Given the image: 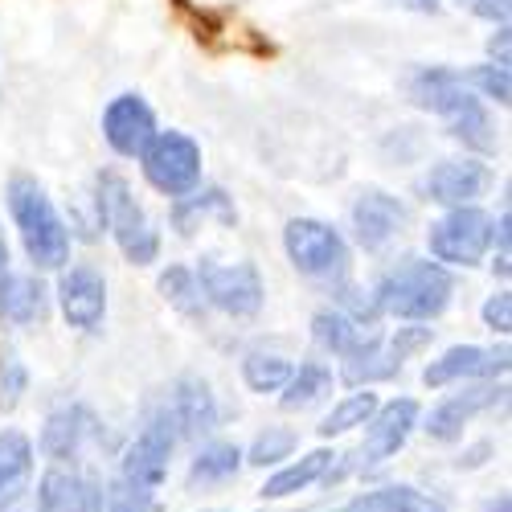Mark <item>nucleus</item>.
I'll return each instance as SVG.
<instances>
[{
	"mask_svg": "<svg viewBox=\"0 0 512 512\" xmlns=\"http://www.w3.org/2000/svg\"><path fill=\"white\" fill-rule=\"evenodd\" d=\"M5 201L33 271H62L70 263L74 234H70V222L62 218V209L54 205L50 189L29 173H13L5 185Z\"/></svg>",
	"mask_w": 512,
	"mask_h": 512,
	"instance_id": "1",
	"label": "nucleus"
},
{
	"mask_svg": "<svg viewBox=\"0 0 512 512\" xmlns=\"http://www.w3.org/2000/svg\"><path fill=\"white\" fill-rule=\"evenodd\" d=\"M410 99L414 107L431 111L447 123V132L463 144V148H476V152H492L496 136H492V119L484 99L467 87L459 70L447 66H422L410 78Z\"/></svg>",
	"mask_w": 512,
	"mask_h": 512,
	"instance_id": "2",
	"label": "nucleus"
},
{
	"mask_svg": "<svg viewBox=\"0 0 512 512\" xmlns=\"http://www.w3.org/2000/svg\"><path fill=\"white\" fill-rule=\"evenodd\" d=\"M369 295L381 316H394L402 324H431L455 300V275L435 259H402L377 279Z\"/></svg>",
	"mask_w": 512,
	"mask_h": 512,
	"instance_id": "3",
	"label": "nucleus"
},
{
	"mask_svg": "<svg viewBox=\"0 0 512 512\" xmlns=\"http://www.w3.org/2000/svg\"><path fill=\"white\" fill-rule=\"evenodd\" d=\"M95 222H99V230H107V238L123 254V263L152 267L160 259V246H164L160 230L148 218V209L136 201L127 177L115 173V168H103L95 177Z\"/></svg>",
	"mask_w": 512,
	"mask_h": 512,
	"instance_id": "4",
	"label": "nucleus"
},
{
	"mask_svg": "<svg viewBox=\"0 0 512 512\" xmlns=\"http://www.w3.org/2000/svg\"><path fill=\"white\" fill-rule=\"evenodd\" d=\"M283 250H287V263L304 279H316L328 287L345 283L353 271L349 238L320 218H291L283 226Z\"/></svg>",
	"mask_w": 512,
	"mask_h": 512,
	"instance_id": "5",
	"label": "nucleus"
},
{
	"mask_svg": "<svg viewBox=\"0 0 512 512\" xmlns=\"http://www.w3.org/2000/svg\"><path fill=\"white\" fill-rule=\"evenodd\" d=\"M426 250L443 267H480L492 250V213L480 205H451L426 230Z\"/></svg>",
	"mask_w": 512,
	"mask_h": 512,
	"instance_id": "6",
	"label": "nucleus"
},
{
	"mask_svg": "<svg viewBox=\"0 0 512 512\" xmlns=\"http://www.w3.org/2000/svg\"><path fill=\"white\" fill-rule=\"evenodd\" d=\"M205 308L222 312L230 320H254L267 304V283L254 263H222V259H201L193 267Z\"/></svg>",
	"mask_w": 512,
	"mask_h": 512,
	"instance_id": "7",
	"label": "nucleus"
},
{
	"mask_svg": "<svg viewBox=\"0 0 512 512\" xmlns=\"http://www.w3.org/2000/svg\"><path fill=\"white\" fill-rule=\"evenodd\" d=\"M140 160V173L144 181L160 193V197H185L189 189L201 185V144L189 136V132H177V127H168V132H156L148 140V148L136 156Z\"/></svg>",
	"mask_w": 512,
	"mask_h": 512,
	"instance_id": "8",
	"label": "nucleus"
},
{
	"mask_svg": "<svg viewBox=\"0 0 512 512\" xmlns=\"http://www.w3.org/2000/svg\"><path fill=\"white\" fill-rule=\"evenodd\" d=\"M181 435H177V422L168 418V410L152 414L144 426H140V435L132 439V447L123 451L119 459V476L123 484H132L140 492H160L164 476H168V463H173V451H177Z\"/></svg>",
	"mask_w": 512,
	"mask_h": 512,
	"instance_id": "9",
	"label": "nucleus"
},
{
	"mask_svg": "<svg viewBox=\"0 0 512 512\" xmlns=\"http://www.w3.org/2000/svg\"><path fill=\"white\" fill-rule=\"evenodd\" d=\"M58 312L78 332H99L107 320V279L95 263H66L54 283Z\"/></svg>",
	"mask_w": 512,
	"mask_h": 512,
	"instance_id": "10",
	"label": "nucleus"
},
{
	"mask_svg": "<svg viewBox=\"0 0 512 512\" xmlns=\"http://www.w3.org/2000/svg\"><path fill=\"white\" fill-rule=\"evenodd\" d=\"M349 222H353V238L361 250L377 254L386 250L394 238L406 234L410 226V205L386 189H361L353 197V209H349Z\"/></svg>",
	"mask_w": 512,
	"mask_h": 512,
	"instance_id": "11",
	"label": "nucleus"
},
{
	"mask_svg": "<svg viewBox=\"0 0 512 512\" xmlns=\"http://www.w3.org/2000/svg\"><path fill=\"white\" fill-rule=\"evenodd\" d=\"M504 394H508L504 381H467L459 394H447L431 414L418 418V422H422L426 439L455 443V439H463L467 426H472V418H480L484 410H492L496 402H504Z\"/></svg>",
	"mask_w": 512,
	"mask_h": 512,
	"instance_id": "12",
	"label": "nucleus"
},
{
	"mask_svg": "<svg viewBox=\"0 0 512 512\" xmlns=\"http://www.w3.org/2000/svg\"><path fill=\"white\" fill-rule=\"evenodd\" d=\"M508 373V345H451L422 369L431 390L467 386V381H496Z\"/></svg>",
	"mask_w": 512,
	"mask_h": 512,
	"instance_id": "13",
	"label": "nucleus"
},
{
	"mask_svg": "<svg viewBox=\"0 0 512 512\" xmlns=\"http://www.w3.org/2000/svg\"><path fill=\"white\" fill-rule=\"evenodd\" d=\"M103 439V422L95 418L91 406L82 402H66L58 410L46 414V422H41V455L70 467L74 459H82V451H87L91 443Z\"/></svg>",
	"mask_w": 512,
	"mask_h": 512,
	"instance_id": "14",
	"label": "nucleus"
},
{
	"mask_svg": "<svg viewBox=\"0 0 512 512\" xmlns=\"http://www.w3.org/2000/svg\"><path fill=\"white\" fill-rule=\"evenodd\" d=\"M99 127H103V144H107L115 156H123V160H136V156L148 148V140L160 132L152 103H148L144 95H136V91L115 95V99L103 107V123H99Z\"/></svg>",
	"mask_w": 512,
	"mask_h": 512,
	"instance_id": "15",
	"label": "nucleus"
},
{
	"mask_svg": "<svg viewBox=\"0 0 512 512\" xmlns=\"http://www.w3.org/2000/svg\"><path fill=\"white\" fill-rule=\"evenodd\" d=\"M488 185H492V168L480 156H455V160H439L418 189L426 201L451 209V205H476L488 193Z\"/></svg>",
	"mask_w": 512,
	"mask_h": 512,
	"instance_id": "16",
	"label": "nucleus"
},
{
	"mask_svg": "<svg viewBox=\"0 0 512 512\" xmlns=\"http://www.w3.org/2000/svg\"><path fill=\"white\" fill-rule=\"evenodd\" d=\"M422 418V406L414 398H394V402H377L373 418L365 422L369 431H365V447H361V459L365 467H377V463H386L394 459L410 435H414V426Z\"/></svg>",
	"mask_w": 512,
	"mask_h": 512,
	"instance_id": "17",
	"label": "nucleus"
},
{
	"mask_svg": "<svg viewBox=\"0 0 512 512\" xmlns=\"http://www.w3.org/2000/svg\"><path fill=\"white\" fill-rule=\"evenodd\" d=\"M168 418L177 422V435L181 439H201V435H213L218 431V398H213L209 381L205 377H177L173 381V394H168Z\"/></svg>",
	"mask_w": 512,
	"mask_h": 512,
	"instance_id": "18",
	"label": "nucleus"
},
{
	"mask_svg": "<svg viewBox=\"0 0 512 512\" xmlns=\"http://www.w3.org/2000/svg\"><path fill=\"white\" fill-rule=\"evenodd\" d=\"M168 222H173V230L181 238H193L209 222L234 226L238 222V209H234V197L222 185H197L185 197H173V205H168Z\"/></svg>",
	"mask_w": 512,
	"mask_h": 512,
	"instance_id": "19",
	"label": "nucleus"
},
{
	"mask_svg": "<svg viewBox=\"0 0 512 512\" xmlns=\"http://www.w3.org/2000/svg\"><path fill=\"white\" fill-rule=\"evenodd\" d=\"M33 512H99V484L74 467L54 463L37 484V508Z\"/></svg>",
	"mask_w": 512,
	"mask_h": 512,
	"instance_id": "20",
	"label": "nucleus"
},
{
	"mask_svg": "<svg viewBox=\"0 0 512 512\" xmlns=\"http://www.w3.org/2000/svg\"><path fill=\"white\" fill-rule=\"evenodd\" d=\"M50 312V287L37 271H5L0 275V320L17 328L41 324Z\"/></svg>",
	"mask_w": 512,
	"mask_h": 512,
	"instance_id": "21",
	"label": "nucleus"
},
{
	"mask_svg": "<svg viewBox=\"0 0 512 512\" xmlns=\"http://www.w3.org/2000/svg\"><path fill=\"white\" fill-rule=\"evenodd\" d=\"M402 365L394 361V353L386 349V336H377V332H361L357 345L340 357V377L349 381V386L357 390H373L377 381H386L394 377Z\"/></svg>",
	"mask_w": 512,
	"mask_h": 512,
	"instance_id": "22",
	"label": "nucleus"
},
{
	"mask_svg": "<svg viewBox=\"0 0 512 512\" xmlns=\"http://www.w3.org/2000/svg\"><path fill=\"white\" fill-rule=\"evenodd\" d=\"M33 480V443L25 431H0V512H13Z\"/></svg>",
	"mask_w": 512,
	"mask_h": 512,
	"instance_id": "23",
	"label": "nucleus"
},
{
	"mask_svg": "<svg viewBox=\"0 0 512 512\" xmlns=\"http://www.w3.org/2000/svg\"><path fill=\"white\" fill-rule=\"evenodd\" d=\"M332 463H336V455L332 451H308L304 459H295V463H283L275 476H267V484H263V496L267 500H287V496H295V492H308L312 484H320L328 472H332Z\"/></svg>",
	"mask_w": 512,
	"mask_h": 512,
	"instance_id": "24",
	"label": "nucleus"
},
{
	"mask_svg": "<svg viewBox=\"0 0 512 512\" xmlns=\"http://www.w3.org/2000/svg\"><path fill=\"white\" fill-rule=\"evenodd\" d=\"M328 394H332V369L324 361H304L300 369H291L287 386L279 390V406L283 410H312Z\"/></svg>",
	"mask_w": 512,
	"mask_h": 512,
	"instance_id": "25",
	"label": "nucleus"
},
{
	"mask_svg": "<svg viewBox=\"0 0 512 512\" xmlns=\"http://www.w3.org/2000/svg\"><path fill=\"white\" fill-rule=\"evenodd\" d=\"M156 287H160V295H164V304L173 308V312H181L185 320H205V300H201V287H197V275H193V267H185V263H173V267H164L160 271V279H156Z\"/></svg>",
	"mask_w": 512,
	"mask_h": 512,
	"instance_id": "26",
	"label": "nucleus"
},
{
	"mask_svg": "<svg viewBox=\"0 0 512 512\" xmlns=\"http://www.w3.org/2000/svg\"><path fill=\"white\" fill-rule=\"evenodd\" d=\"M353 508L361 512H447L435 496H426L410 484H386V488H373L365 496L353 500Z\"/></svg>",
	"mask_w": 512,
	"mask_h": 512,
	"instance_id": "27",
	"label": "nucleus"
},
{
	"mask_svg": "<svg viewBox=\"0 0 512 512\" xmlns=\"http://www.w3.org/2000/svg\"><path fill=\"white\" fill-rule=\"evenodd\" d=\"M361 332H369V328H361V324H353L340 308H320L316 316H312V340L328 353V357H345L357 340H361Z\"/></svg>",
	"mask_w": 512,
	"mask_h": 512,
	"instance_id": "28",
	"label": "nucleus"
},
{
	"mask_svg": "<svg viewBox=\"0 0 512 512\" xmlns=\"http://www.w3.org/2000/svg\"><path fill=\"white\" fill-rule=\"evenodd\" d=\"M291 361L283 353H263V349H254L242 357V381H246V390L250 394H279L287 386V377H291Z\"/></svg>",
	"mask_w": 512,
	"mask_h": 512,
	"instance_id": "29",
	"label": "nucleus"
},
{
	"mask_svg": "<svg viewBox=\"0 0 512 512\" xmlns=\"http://www.w3.org/2000/svg\"><path fill=\"white\" fill-rule=\"evenodd\" d=\"M373 410H377V394L373 390H353V394H345L340 402H332V410L320 422V435L324 439L349 435V431H357V426H365L373 418Z\"/></svg>",
	"mask_w": 512,
	"mask_h": 512,
	"instance_id": "30",
	"label": "nucleus"
},
{
	"mask_svg": "<svg viewBox=\"0 0 512 512\" xmlns=\"http://www.w3.org/2000/svg\"><path fill=\"white\" fill-rule=\"evenodd\" d=\"M238 467H242V451L234 443H205L193 459L189 480L193 484H226L238 476Z\"/></svg>",
	"mask_w": 512,
	"mask_h": 512,
	"instance_id": "31",
	"label": "nucleus"
},
{
	"mask_svg": "<svg viewBox=\"0 0 512 512\" xmlns=\"http://www.w3.org/2000/svg\"><path fill=\"white\" fill-rule=\"evenodd\" d=\"M291 451H295V431H287V426H267V431L250 443V451L242 455V463L275 467V463L291 459Z\"/></svg>",
	"mask_w": 512,
	"mask_h": 512,
	"instance_id": "32",
	"label": "nucleus"
},
{
	"mask_svg": "<svg viewBox=\"0 0 512 512\" xmlns=\"http://www.w3.org/2000/svg\"><path fill=\"white\" fill-rule=\"evenodd\" d=\"M463 82H467V87H472L484 103L508 107V99H512V78H508V66H500V62H484V66H476L472 74H463Z\"/></svg>",
	"mask_w": 512,
	"mask_h": 512,
	"instance_id": "33",
	"label": "nucleus"
},
{
	"mask_svg": "<svg viewBox=\"0 0 512 512\" xmlns=\"http://www.w3.org/2000/svg\"><path fill=\"white\" fill-rule=\"evenodd\" d=\"M99 512H156V496L123 480H111L107 488H99Z\"/></svg>",
	"mask_w": 512,
	"mask_h": 512,
	"instance_id": "34",
	"label": "nucleus"
},
{
	"mask_svg": "<svg viewBox=\"0 0 512 512\" xmlns=\"http://www.w3.org/2000/svg\"><path fill=\"white\" fill-rule=\"evenodd\" d=\"M29 390V369L17 357H0V410H13Z\"/></svg>",
	"mask_w": 512,
	"mask_h": 512,
	"instance_id": "35",
	"label": "nucleus"
},
{
	"mask_svg": "<svg viewBox=\"0 0 512 512\" xmlns=\"http://www.w3.org/2000/svg\"><path fill=\"white\" fill-rule=\"evenodd\" d=\"M435 340V328H426V324H406V328H398L394 336H386V349L394 353V361L402 365L406 357H414V353H422L426 345Z\"/></svg>",
	"mask_w": 512,
	"mask_h": 512,
	"instance_id": "36",
	"label": "nucleus"
},
{
	"mask_svg": "<svg viewBox=\"0 0 512 512\" xmlns=\"http://www.w3.org/2000/svg\"><path fill=\"white\" fill-rule=\"evenodd\" d=\"M480 316H484V328H492L496 336H508L512 332V291L508 287L492 291L480 308Z\"/></svg>",
	"mask_w": 512,
	"mask_h": 512,
	"instance_id": "37",
	"label": "nucleus"
},
{
	"mask_svg": "<svg viewBox=\"0 0 512 512\" xmlns=\"http://www.w3.org/2000/svg\"><path fill=\"white\" fill-rule=\"evenodd\" d=\"M472 13L488 25H508V0H472Z\"/></svg>",
	"mask_w": 512,
	"mask_h": 512,
	"instance_id": "38",
	"label": "nucleus"
},
{
	"mask_svg": "<svg viewBox=\"0 0 512 512\" xmlns=\"http://www.w3.org/2000/svg\"><path fill=\"white\" fill-rule=\"evenodd\" d=\"M488 54H492V62L508 66V25H496V33L488 41Z\"/></svg>",
	"mask_w": 512,
	"mask_h": 512,
	"instance_id": "39",
	"label": "nucleus"
},
{
	"mask_svg": "<svg viewBox=\"0 0 512 512\" xmlns=\"http://www.w3.org/2000/svg\"><path fill=\"white\" fill-rule=\"evenodd\" d=\"M13 271V250H9V238H5V226H0V275Z\"/></svg>",
	"mask_w": 512,
	"mask_h": 512,
	"instance_id": "40",
	"label": "nucleus"
},
{
	"mask_svg": "<svg viewBox=\"0 0 512 512\" xmlns=\"http://www.w3.org/2000/svg\"><path fill=\"white\" fill-rule=\"evenodd\" d=\"M488 451H492V447H488V443H480V447H476V451H467V459H459V467H480V463H484V455H488Z\"/></svg>",
	"mask_w": 512,
	"mask_h": 512,
	"instance_id": "41",
	"label": "nucleus"
},
{
	"mask_svg": "<svg viewBox=\"0 0 512 512\" xmlns=\"http://www.w3.org/2000/svg\"><path fill=\"white\" fill-rule=\"evenodd\" d=\"M345 512H361V508H353V504H349V508H345Z\"/></svg>",
	"mask_w": 512,
	"mask_h": 512,
	"instance_id": "42",
	"label": "nucleus"
}]
</instances>
